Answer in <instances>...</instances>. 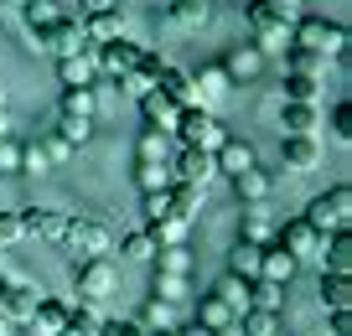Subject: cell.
I'll list each match as a JSON object with an SVG mask.
<instances>
[{"label": "cell", "instance_id": "obj_28", "mask_svg": "<svg viewBox=\"0 0 352 336\" xmlns=\"http://www.w3.org/2000/svg\"><path fill=\"white\" fill-rule=\"evenodd\" d=\"M259 254H264V243L239 238V243H233V259H228V274H239V280H254V274H259Z\"/></svg>", "mask_w": 352, "mask_h": 336}, {"label": "cell", "instance_id": "obj_34", "mask_svg": "<svg viewBox=\"0 0 352 336\" xmlns=\"http://www.w3.org/2000/svg\"><path fill=\"white\" fill-rule=\"evenodd\" d=\"M135 181H140V192H166V186H171V166L166 161H140L135 166Z\"/></svg>", "mask_w": 352, "mask_h": 336}, {"label": "cell", "instance_id": "obj_47", "mask_svg": "<svg viewBox=\"0 0 352 336\" xmlns=\"http://www.w3.org/2000/svg\"><path fill=\"white\" fill-rule=\"evenodd\" d=\"M16 166H21V171H47L52 161H47V150H42V145H26V150H21V161H16Z\"/></svg>", "mask_w": 352, "mask_h": 336}, {"label": "cell", "instance_id": "obj_45", "mask_svg": "<svg viewBox=\"0 0 352 336\" xmlns=\"http://www.w3.org/2000/svg\"><path fill=\"white\" fill-rule=\"evenodd\" d=\"M331 135H337L342 145L352 140V104H337V109H331Z\"/></svg>", "mask_w": 352, "mask_h": 336}, {"label": "cell", "instance_id": "obj_5", "mask_svg": "<svg viewBox=\"0 0 352 336\" xmlns=\"http://www.w3.org/2000/svg\"><path fill=\"white\" fill-rule=\"evenodd\" d=\"M73 290H78V300L83 305H99L104 295L114 290V264L104 259H83V264H73Z\"/></svg>", "mask_w": 352, "mask_h": 336}, {"label": "cell", "instance_id": "obj_49", "mask_svg": "<svg viewBox=\"0 0 352 336\" xmlns=\"http://www.w3.org/2000/svg\"><path fill=\"white\" fill-rule=\"evenodd\" d=\"M42 150H47V161H63V155H67V150H73V145H67V140H63V135H57V130H47V140H42Z\"/></svg>", "mask_w": 352, "mask_h": 336}, {"label": "cell", "instance_id": "obj_53", "mask_svg": "<svg viewBox=\"0 0 352 336\" xmlns=\"http://www.w3.org/2000/svg\"><path fill=\"white\" fill-rule=\"evenodd\" d=\"M104 5H114V0H78V11H83V16L88 11H104Z\"/></svg>", "mask_w": 352, "mask_h": 336}, {"label": "cell", "instance_id": "obj_35", "mask_svg": "<svg viewBox=\"0 0 352 336\" xmlns=\"http://www.w3.org/2000/svg\"><path fill=\"white\" fill-rule=\"evenodd\" d=\"M135 321H140L145 331H171V321H176V305H171V300H145V311L135 315Z\"/></svg>", "mask_w": 352, "mask_h": 336}, {"label": "cell", "instance_id": "obj_50", "mask_svg": "<svg viewBox=\"0 0 352 336\" xmlns=\"http://www.w3.org/2000/svg\"><path fill=\"white\" fill-rule=\"evenodd\" d=\"M145 223H151V217H166V192H145Z\"/></svg>", "mask_w": 352, "mask_h": 336}, {"label": "cell", "instance_id": "obj_43", "mask_svg": "<svg viewBox=\"0 0 352 336\" xmlns=\"http://www.w3.org/2000/svg\"><path fill=\"white\" fill-rule=\"evenodd\" d=\"M57 135H63L67 145H83L88 135H94V120H73V114H57V124H52Z\"/></svg>", "mask_w": 352, "mask_h": 336}, {"label": "cell", "instance_id": "obj_10", "mask_svg": "<svg viewBox=\"0 0 352 336\" xmlns=\"http://www.w3.org/2000/svg\"><path fill=\"white\" fill-rule=\"evenodd\" d=\"M21 233L26 238H47V243H63V228H67V212H52V207H21Z\"/></svg>", "mask_w": 352, "mask_h": 336}, {"label": "cell", "instance_id": "obj_52", "mask_svg": "<svg viewBox=\"0 0 352 336\" xmlns=\"http://www.w3.org/2000/svg\"><path fill=\"white\" fill-rule=\"evenodd\" d=\"M331 336H352V315L347 311H331Z\"/></svg>", "mask_w": 352, "mask_h": 336}, {"label": "cell", "instance_id": "obj_56", "mask_svg": "<svg viewBox=\"0 0 352 336\" xmlns=\"http://www.w3.org/2000/svg\"><path fill=\"white\" fill-rule=\"evenodd\" d=\"M0 140H6V114H0Z\"/></svg>", "mask_w": 352, "mask_h": 336}, {"label": "cell", "instance_id": "obj_37", "mask_svg": "<svg viewBox=\"0 0 352 336\" xmlns=\"http://www.w3.org/2000/svg\"><path fill=\"white\" fill-rule=\"evenodd\" d=\"M233 192L249 197V202H264V197H270V176H264L259 166H249L243 176H233Z\"/></svg>", "mask_w": 352, "mask_h": 336}, {"label": "cell", "instance_id": "obj_59", "mask_svg": "<svg viewBox=\"0 0 352 336\" xmlns=\"http://www.w3.org/2000/svg\"><path fill=\"white\" fill-rule=\"evenodd\" d=\"M0 336H6V321H0Z\"/></svg>", "mask_w": 352, "mask_h": 336}, {"label": "cell", "instance_id": "obj_36", "mask_svg": "<svg viewBox=\"0 0 352 336\" xmlns=\"http://www.w3.org/2000/svg\"><path fill=\"white\" fill-rule=\"evenodd\" d=\"M187 228H192V223H176V217H151V228H145V233H151L155 249H166V243H182V238H187Z\"/></svg>", "mask_w": 352, "mask_h": 336}, {"label": "cell", "instance_id": "obj_29", "mask_svg": "<svg viewBox=\"0 0 352 336\" xmlns=\"http://www.w3.org/2000/svg\"><path fill=\"white\" fill-rule=\"evenodd\" d=\"M239 326L243 336H280V311H239Z\"/></svg>", "mask_w": 352, "mask_h": 336}, {"label": "cell", "instance_id": "obj_7", "mask_svg": "<svg viewBox=\"0 0 352 336\" xmlns=\"http://www.w3.org/2000/svg\"><path fill=\"white\" fill-rule=\"evenodd\" d=\"M171 181H187V186H202V192H208V181L218 171H212V155L208 150H187V145H182V150H171Z\"/></svg>", "mask_w": 352, "mask_h": 336}, {"label": "cell", "instance_id": "obj_2", "mask_svg": "<svg viewBox=\"0 0 352 336\" xmlns=\"http://www.w3.org/2000/svg\"><path fill=\"white\" fill-rule=\"evenodd\" d=\"M290 47H311V52H321V57H342L347 52V26L321 21V16H300V21L290 26Z\"/></svg>", "mask_w": 352, "mask_h": 336}, {"label": "cell", "instance_id": "obj_13", "mask_svg": "<svg viewBox=\"0 0 352 336\" xmlns=\"http://www.w3.org/2000/svg\"><path fill=\"white\" fill-rule=\"evenodd\" d=\"M316 264H321V274H352V238H347V228H337V233L321 238Z\"/></svg>", "mask_w": 352, "mask_h": 336}, {"label": "cell", "instance_id": "obj_46", "mask_svg": "<svg viewBox=\"0 0 352 336\" xmlns=\"http://www.w3.org/2000/svg\"><path fill=\"white\" fill-rule=\"evenodd\" d=\"M99 336H145L140 321H99Z\"/></svg>", "mask_w": 352, "mask_h": 336}, {"label": "cell", "instance_id": "obj_32", "mask_svg": "<svg viewBox=\"0 0 352 336\" xmlns=\"http://www.w3.org/2000/svg\"><path fill=\"white\" fill-rule=\"evenodd\" d=\"M327 57L311 52V47H285V73H306V78H321Z\"/></svg>", "mask_w": 352, "mask_h": 336}, {"label": "cell", "instance_id": "obj_40", "mask_svg": "<svg viewBox=\"0 0 352 336\" xmlns=\"http://www.w3.org/2000/svg\"><path fill=\"white\" fill-rule=\"evenodd\" d=\"M99 321L104 315L94 311V305H73V311H67V331L73 336H99Z\"/></svg>", "mask_w": 352, "mask_h": 336}, {"label": "cell", "instance_id": "obj_60", "mask_svg": "<svg viewBox=\"0 0 352 336\" xmlns=\"http://www.w3.org/2000/svg\"><path fill=\"white\" fill-rule=\"evenodd\" d=\"M161 5H171V0H161Z\"/></svg>", "mask_w": 352, "mask_h": 336}, {"label": "cell", "instance_id": "obj_57", "mask_svg": "<svg viewBox=\"0 0 352 336\" xmlns=\"http://www.w3.org/2000/svg\"><path fill=\"white\" fill-rule=\"evenodd\" d=\"M0 114H6V93H0Z\"/></svg>", "mask_w": 352, "mask_h": 336}, {"label": "cell", "instance_id": "obj_4", "mask_svg": "<svg viewBox=\"0 0 352 336\" xmlns=\"http://www.w3.org/2000/svg\"><path fill=\"white\" fill-rule=\"evenodd\" d=\"M36 47L52 52V57H73V52H88V36H83V26H78L73 16H57V21L36 26Z\"/></svg>", "mask_w": 352, "mask_h": 336}, {"label": "cell", "instance_id": "obj_12", "mask_svg": "<svg viewBox=\"0 0 352 336\" xmlns=\"http://www.w3.org/2000/svg\"><path fill=\"white\" fill-rule=\"evenodd\" d=\"M249 166H259V155H254V145L249 140H223L218 150H212V171H223V176H243Z\"/></svg>", "mask_w": 352, "mask_h": 336}, {"label": "cell", "instance_id": "obj_58", "mask_svg": "<svg viewBox=\"0 0 352 336\" xmlns=\"http://www.w3.org/2000/svg\"><path fill=\"white\" fill-rule=\"evenodd\" d=\"M11 5H26V0H11Z\"/></svg>", "mask_w": 352, "mask_h": 336}, {"label": "cell", "instance_id": "obj_11", "mask_svg": "<svg viewBox=\"0 0 352 336\" xmlns=\"http://www.w3.org/2000/svg\"><path fill=\"white\" fill-rule=\"evenodd\" d=\"M83 36H88V47H99V42H114V36H124V11L120 5H104V11H88L83 21Z\"/></svg>", "mask_w": 352, "mask_h": 336}, {"label": "cell", "instance_id": "obj_17", "mask_svg": "<svg viewBox=\"0 0 352 336\" xmlns=\"http://www.w3.org/2000/svg\"><path fill=\"white\" fill-rule=\"evenodd\" d=\"M94 78H99V67H94V52L57 57V83H63V88H88Z\"/></svg>", "mask_w": 352, "mask_h": 336}, {"label": "cell", "instance_id": "obj_26", "mask_svg": "<svg viewBox=\"0 0 352 336\" xmlns=\"http://www.w3.org/2000/svg\"><path fill=\"white\" fill-rule=\"evenodd\" d=\"M321 305L327 311H347L352 305V274H321Z\"/></svg>", "mask_w": 352, "mask_h": 336}, {"label": "cell", "instance_id": "obj_24", "mask_svg": "<svg viewBox=\"0 0 352 336\" xmlns=\"http://www.w3.org/2000/svg\"><path fill=\"white\" fill-rule=\"evenodd\" d=\"M140 114H145V124H161V130H171L176 104L161 93V88H145V93H140Z\"/></svg>", "mask_w": 352, "mask_h": 336}, {"label": "cell", "instance_id": "obj_6", "mask_svg": "<svg viewBox=\"0 0 352 336\" xmlns=\"http://www.w3.org/2000/svg\"><path fill=\"white\" fill-rule=\"evenodd\" d=\"M63 243H73V249H78V254H88V259H99V254H109L114 233L104 228V223H94V217H67Z\"/></svg>", "mask_w": 352, "mask_h": 336}, {"label": "cell", "instance_id": "obj_18", "mask_svg": "<svg viewBox=\"0 0 352 336\" xmlns=\"http://www.w3.org/2000/svg\"><path fill=\"white\" fill-rule=\"evenodd\" d=\"M254 280H270V284H280V290H285V284L296 280V259H290V254L275 243V249L259 254V274H254Z\"/></svg>", "mask_w": 352, "mask_h": 336}, {"label": "cell", "instance_id": "obj_9", "mask_svg": "<svg viewBox=\"0 0 352 336\" xmlns=\"http://www.w3.org/2000/svg\"><path fill=\"white\" fill-rule=\"evenodd\" d=\"M88 52H94V67H99V73L124 78L135 67V57H140V47H135L130 36H114V42H99V47H88Z\"/></svg>", "mask_w": 352, "mask_h": 336}, {"label": "cell", "instance_id": "obj_8", "mask_svg": "<svg viewBox=\"0 0 352 336\" xmlns=\"http://www.w3.org/2000/svg\"><path fill=\"white\" fill-rule=\"evenodd\" d=\"M321 238H327V233L311 228L306 217H290L285 228H280V249H285L296 264H300V259H316V254H321Z\"/></svg>", "mask_w": 352, "mask_h": 336}, {"label": "cell", "instance_id": "obj_30", "mask_svg": "<svg viewBox=\"0 0 352 336\" xmlns=\"http://www.w3.org/2000/svg\"><path fill=\"white\" fill-rule=\"evenodd\" d=\"M151 264H155V274H187V269H192L187 243H166V249H155Z\"/></svg>", "mask_w": 352, "mask_h": 336}, {"label": "cell", "instance_id": "obj_16", "mask_svg": "<svg viewBox=\"0 0 352 336\" xmlns=\"http://www.w3.org/2000/svg\"><path fill=\"white\" fill-rule=\"evenodd\" d=\"M155 88H161V93L171 98L176 109L197 104V78H192V73H182V67H171V63L161 67V78H155Z\"/></svg>", "mask_w": 352, "mask_h": 336}, {"label": "cell", "instance_id": "obj_31", "mask_svg": "<svg viewBox=\"0 0 352 336\" xmlns=\"http://www.w3.org/2000/svg\"><path fill=\"white\" fill-rule=\"evenodd\" d=\"M57 114L94 120V88H63V98H57Z\"/></svg>", "mask_w": 352, "mask_h": 336}, {"label": "cell", "instance_id": "obj_27", "mask_svg": "<svg viewBox=\"0 0 352 336\" xmlns=\"http://www.w3.org/2000/svg\"><path fill=\"white\" fill-rule=\"evenodd\" d=\"M197 326H208V331H228V326H239V311H233V305H223L218 295H202Z\"/></svg>", "mask_w": 352, "mask_h": 336}, {"label": "cell", "instance_id": "obj_1", "mask_svg": "<svg viewBox=\"0 0 352 336\" xmlns=\"http://www.w3.org/2000/svg\"><path fill=\"white\" fill-rule=\"evenodd\" d=\"M171 130H176V140L187 145V150H218L223 140H228V130H223L218 120H212L202 104H187V109H176V120H171Z\"/></svg>", "mask_w": 352, "mask_h": 336}, {"label": "cell", "instance_id": "obj_54", "mask_svg": "<svg viewBox=\"0 0 352 336\" xmlns=\"http://www.w3.org/2000/svg\"><path fill=\"white\" fill-rule=\"evenodd\" d=\"M182 336H218V331H208V326H187Z\"/></svg>", "mask_w": 352, "mask_h": 336}, {"label": "cell", "instance_id": "obj_44", "mask_svg": "<svg viewBox=\"0 0 352 336\" xmlns=\"http://www.w3.org/2000/svg\"><path fill=\"white\" fill-rule=\"evenodd\" d=\"M151 290H155V300H182V274H155V284H151Z\"/></svg>", "mask_w": 352, "mask_h": 336}, {"label": "cell", "instance_id": "obj_25", "mask_svg": "<svg viewBox=\"0 0 352 336\" xmlns=\"http://www.w3.org/2000/svg\"><path fill=\"white\" fill-rule=\"evenodd\" d=\"M300 5H306V0H254L249 11H254V16H264V21H280V26H296V21H300V16H306V11H300Z\"/></svg>", "mask_w": 352, "mask_h": 336}, {"label": "cell", "instance_id": "obj_15", "mask_svg": "<svg viewBox=\"0 0 352 336\" xmlns=\"http://www.w3.org/2000/svg\"><path fill=\"white\" fill-rule=\"evenodd\" d=\"M280 161H285V171H311V166L321 161V145L316 135H285V145H280Z\"/></svg>", "mask_w": 352, "mask_h": 336}, {"label": "cell", "instance_id": "obj_51", "mask_svg": "<svg viewBox=\"0 0 352 336\" xmlns=\"http://www.w3.org/2000/svg\"><path fill=\"white\" fill-rule=\"evenodd\" d=\"M254 67H259V57H254V52H233L228 73H254Z\"/></svg>", "mask_w": 352, "mask_h": 336}, {"label": "cell", "instance_id": "obj_21", "mask_svg": "<svg viewBox=\"0 0 352 336\" xmlns=\"http://www.w3.org/2000/svg\"><path fill=\"white\" fill-rule=\"evenodd\" d=\"M166 11H171V21H176V26H187V32H202V26L212 21V0H171Z\"/></svg>", "mask_w": 352, "mask_h": 336}, {"label": "cell", "instance_id": "obj_33", "mask_svg": "<svg viewBox=\"0 0 352 336\" xmlns=\"http://www.w3.org/2000/svg\"><path fill=\"white\" fill-rule=\"evenodd\" d=\"M212 295H218L223 305H233V311H249V280H239V274H223V280L212 284Z\"/></svg>", "mask_w": 352, "mask_h": 336}, {"label": "cell", "instance_id": "obj_19", "mask_svg": "<svg viewBox=\"0 0 352 336\" xmlns=\"http://www.w3.org/2000/svg\"><path fill=\"white\" fill-rule=\"evenodd\" d=\"M280 124H285V135H316L321 130V104H290V98H285Z\"/></svg>", "mask_w": 352, "mask_h": 336}, {"label": "cell", "instance_id": "obj_55", "mask_svg": "<svg viewBox=\"0 0 352 336\" xmlns=\"http://www.w3.org/2000/svg\"><path fill=\"white\" fill-rule=\"evenodd\" d=\"M6 295H11V280H0V311H6Z\"/></svg>", "mask_w": 352, "mask_h": 336}, {"label": "cell", "instance_id": "obj_41", "mask_svg": "<svg viewBox=\"0 0 352 336\" xmlns=\"http://www.w3.org/2000/svg\"><path fill=\"white\" fill-rule=\"evenodd\" d=\"M280 284H270V280H249V305L254 311H280Z\"/></svg>", "mask_w": 352, "mask_h": 336}, {"label": "cell", "instance_id": "obj_14", "mask_svg": "<svg viewBox=\"0 0 352 336\" xmlns=\"http://www.w3.org/2000/svg\"><path fill=\"white\" fill-rule=\"evenodd\" d=\"M197 212H202V186H187V181L166 186V217H176V223H197Z\"/></svg>", "mask_w": 352, "mask_h": 336}, {"label": "cell", "instance_id": "obj_42", "mask_svg": "<svg viewBox=\"0 0 352 336\" xmlns=\"http://www.w3.org/2000/svg\"><path fill=\"white\" fill-rule=\"evenodd\" d=\"M120 254H124V259H135V264H151V254H155V243H151V233H124V238H120Z\"/></svg>", "mask_w": 352, "mask_h": 336}, {"label": "cell", "instance_id": "obj_39", "mask_svg": "<svg viewBox=\"0 0 352 336\" xmlns=\"http://www.w3.org/2000/svg\"><path fill=\"white\" fill-rule=\"evenodd\" d=\"M21 11H26V26H32V32H36V26H47V21H57V16H67L63 0H26Z\"/></svg>", "mask_w": 352, "mask_h": 336}, {"label": "cell", "instance_id": "obj_23", "mask_svg": "<svg viewBox=\"0 0 352 336\" xmlns=\"http://www.w3.org/2000/svg\"><path fill=\"white\" fill-rule=\"evenodd\" d=\"M36 300H42V290H32V284H11V295H6V311H0V321H32Z\"/></svg>", "mask_w": 352, "mask_h": 336}, {"label": "cell", "instance_id": "obj_38", "mask_svg": "<svg viewBox=\"0 0 352 336\" xmlns=\"http://www.w3.org/2000/svg\"><path fill=\"white\" fill-rule=\"evenodd\" d=\"M316 93H321V78L285 73V98H290V104H316Z\"/></svg>", "mask_w": 352, "mask_h": 336}, {"label": "cell", "instance_id": "obj_20", "mask_svg": "<svg viewBox=\"0 0 352 336\" xmlns=\"http://www.w3.org/2000/svg\"><path fill=\"white\" fill-rule=\"evenodd\" d=\"M63 326H67V305L52 300V295H42V300H36V311H32V331H36V336H57Z\"/></svg>", "mask_w": 352, "mask_h": 336}, {"label": "cell", "instance_id": "obj_48", "mask_svg": "<svg viewBox=\"0 0 352 336\" xmlns=\"http://www.w3.org/2000/svg\"><path fill=\"white\" fill-rule=\"evenodd\" d=\"M16 238H26V233H21V217H16V212H0V249L16 243Z\"/></svg>", "mask_w": 352, "mask_h": 336}, {"label": "cell", "instance_id": "obj_3", "mask_svg": "<svg viewBox=\"0 0 352 336\" xmlns=\"http://www.w3.org/2000/svg\"><path fill=\"white\" fill-rule=\"evenodd\" d=\"M306 223L321 233H337L352 223V186H331V192H321L316 202L306 207Z\"/></svg>", "mask_w": 352, "mask_h": 336}, {"label": "cell", "instance_id": "obj_22", "mask_svg": "<svg viewBox=\"0 0 352 336\" xmlns=\"http://www.w3.org/2000/svg\"><path fill=\"white\" fill-rule=\"evenodd\" d=\"M135 155H140V161H171V130H161V124H145L140 140H135Z\"/></svg>", "mask_w": 352, "mask_h": 336}]
</instances>
